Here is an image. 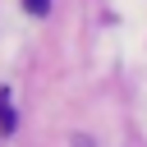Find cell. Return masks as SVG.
<instances>
[{
	"label": "cell",
	"mask_w": 147,
	"mask_h": 147,
	"mask_svg": "<svg viewBox=\"0 0 147 147\" xmlns=\"http://www.w3.org/2000/svg\"><path fill=\"white\" fill-rule=\"evenodd\" d=\"M23 9H28V14H46V9H51V0H23Z\"/></svg>",
	"instance_id": "cell-1"
}]
</instances>
